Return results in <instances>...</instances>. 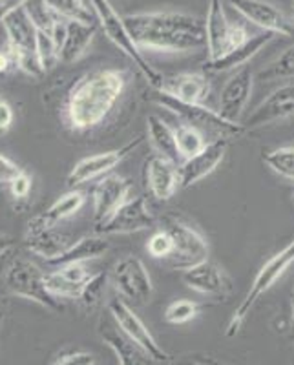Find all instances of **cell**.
<instances>
[{
	"label": "cell",
	"instance_id": "45",
	"mask_svg": "<svg viewBox=\"0 0 294 365\" xmlns=\"http://www.w3.org/2000/svg\"><path fill=\"white\" fill-rule=\"evenodd\" d=\"M9 66H11V53L0 50V73H6Z\"/></svg>",
	"mask_w": 294,
	"mask_h": 365
},
{
	"label": "cell",
	"instance_id": "33",
	"mask_svg": "<svg viewBox=\"0 0 294 365\" xmlns=\"http://www.w3.org/2000/svg\"><path fill=\"white\" fill-rule=\"evenodd\" d=\"M263 163L274 174L294 181V146H282L263 155Z\"/></svg>",
	"mask_w": 294,
	"mask_h": 365
},
{
	"label": "cell",
	"instance_id": "46",
	"mask_svg": "<svg viewBox=\"0 0 294 365\" xmlns=\"http://www.w3.org/2000/svg\"><path fill=\"white\" fill-rule=\"evenodd\" d=\"M290 319H293V325H294V285H293V292H290Z\"/></svg>",
	"mask_w": 294,
	"mask_h": 365
},
{
	"label": "cell",
	"instance_id": "29",
	"mask_svg": "<svg viewBox=\"0 0 294 365\" xmlns=\"http://www.w3.org/2000/svg\"><path fill=\"white\" fill-rule=\"evenodd\" d=\"M101 338L104 340V344L112 349L113 354L117 356L119 365H148L150 358L145 353H141L136 345L130 340H126L123 332H117L116 329L106 325V327H101Z\"/></svg>",
	"mask_w": 294,
	"mask_h": 365
},
{
	"label": "cell",
	"instance_id": "39",
	"mask_svg": "<svg viewBox=\"0 0 294 365\" xmlns=\"http://www.w3.org/2000/svg\"><path fill=\"white\" fill-rule=\"evenodd\" d=\"M51 365H96V356L86 351H71L55 358Z\"/></svg>",
	"mask_w": 294,
	"mask_h": 365
},
{
	"label": "cell",
	"instance_id": "1",
	"mask_svg": "<svg viewBox=\"0 0 294 365\" xmlns=\"http://www.w3.org/2000/svg\"><path fill=\"white\" fill-rule=\"evenodd\" d=\"M123 19L130 35L141 50L191 53L207 48L205 22L188 13H130Z\"/></svg>",
	"mask_w": 294,
	"mask_h": 365
},
{
	"label": "cell",
	"instance_id": "14",
	"mask_svg": "<svg viewBox=\"0 0 294 365\" xmlns=\"http://www.w3.org/2000/svg\"><path fill=\"white\" fill-rule=\"evenodd\" d=\"M230 6L254 26L261 28V31H270L280 37H293V21L283 15L276 6L269 4L265 0H228Z\"/></svg>",
	"mask_w": 294,
	"mask_h": 365
},
{
	"label": "cell",
	"instance_id": "30",
	"mask_svg": "<svg viewBox=\"0 0 294 365\" xmlns=\"http://www.w3.org/2000/svg\"><path fill=\"white\" fill-rule=\"evenodd\" d=\"M46 6L61 19L84 24H97V17L93 8H88L83 0H44Z\"/></svg>",
	"mask_w": 294,
	"mask_h": 365
},
{
	"label": "cell",
	"instance_id": "15",
	"mask_svg": "<svg viewBox=\"0 0 294 365\" xmlns=\"http://www.w3.org/2000/svg\"><path fill=\"white\" fill-rule=\"evenodd\" d=\"M228 146H230V139L227 135H221L212 143H207V146L194 158L185 159V163L179 166V187L188 188L211 175L225 159Z\"/></svg>",
	"mask_w": 294,
	"mask_h": 365
},
{
	"label": "cell",
	"instance_id": "36",
	"mask_svg": "<svg viewBox=\"0 0 294 365\" xmlns=\"http://www.w3.org/2000/svg\"><path fill=\"white\" fill-rule=\"evenodd\" d=\"M24 8L29 17H31V21H34V24L37 26V29H42L46 34H51L55 22L61 19L46 6L44 0H28V4Z\"/></svg>",
	"mask_w": 294,
	"mask_h": 365
},
{
	"label": "cell",
	"instance_id": "19",
	"mask_svg": "<svg viewBox=\"0 0 294 365\" xmlns=\"http://www.w3.org/2000/svg\"><path fill=\"white\" fill-rule=\"evenodd\" d=\"M146 188L159 201H168L174 197L179 187V166L163 155L156 154L145 163Z\"/></svg>",
	"mask_w": 294,
	"mask_h": 365
},
{
	"label": "cell",
	"instance_id": "42",
	"mask_svg": "<svg viewBox=\"0 0 294 365\" xmlns=\"http://www.w3.org/2000/svg\"><path fill=\"white\" fill-rule=\"evenodd\" d=\"M13 123V110L4 99H0V135L9 130Z\"/></svg>",
	"mask_w": 294,
	"mask_h": 365
},
{
	"label": "cell",
	"instance_id": "20",
	"mask_svg": "<svg viewBox=\"0 0 294 365\" xmlns=\"http://www.w3.org/2000/svg\"><path fill=\"white\" fill-rule=\"evenodd\" d=\"M90 276L84 263H70L46 274V289L59 299H79L81 291Z\"/></svg>",
	"mask_w": 294,
	"mask_h": 365
},
{
	"label": "cell",
	"instance_id": "13",
	"mask_svg": "<svg viewBox=\"0 0 294 365\" xmlns=\"http://www.w3.org/2000/svg\"><path fill=\"white\" fill-rule=\"evenodd\" d=\"M293 115L294 83H289L270 91L269 96L249 113V117L241 120V125L245 126V130H254L261 128V126L273 125V123H278V120L289 119Z\"/></svg>",
	"mask_w": 294,
	"mask_h": 365
},
{
	"label": "cell",
	"instance_id": "7",
	"mask_svg": "<svg viewBox=\"0 0 294 365\" xmlns=\"http://www.w3.org/2000/svg\"><path fill=\"white\" fill-rule=\"evenodd\" d=\"M156 96H153V103L161 106V108L168 110L174 115L181 117L187 125L196 126H211V128L221 130L225 133H230V135H240V133H245V126L241 123H232V120H227L223 115H221L218 110L207 108L205 104H192L185 103V101L176 99L172 93L165 90H153Z\"/></svg>",
	"mask_w": 294,
	"mask_h": 365
},
{
	"label": "cell",
	"instance_id": "2",
	"mask_svg": "<svg viewBox=\"0 0 294 365\" xmlns=\"http://www.w3.org/2000/svg\"><path fill=\"white\" fill-rule=\"evenodd\" d=\"M128 83V73L116 68L90 71L71 86L66 99V123L74 132L96 128L110 115Z\"/></svg>",
	"mask_w": 294,
	"mask_h": 365
},
{
	"label": "cell",
	"instance_id": "3",
	"mask_svg": "<svg viewBox=\"0 0 294 365\" xmlns=\"http://www.w3.org/2000/svg\"><path fill=\"white\" fill-rule=\"evenodd\" d=\"M90 4L93 11H96L97 22H99V26L106 34V37L113 42L116 48H119V51H123L132 61L133 66H137V70L141 71L146 83L153 90H161L163 84H165V77L146 61L143 50L136 44L133 37L130 35L128 28L125 24V19L116 11L112 2L110 0H90Z\"/></svg>",
	"mask_w": 294,
	"mask_h": 365
},
{
	"label": "cell",
	"instance_id": "35",
	"mask_svg": "<svg viewBox=\"0 0 294 365\" xmlns=\"http://www.w3.org/2000/svg\"><path fill=\"white\" fill-rule=\"evenodd\" d=\"M106 282H108V276L104 272L91 274L90 278L86 279V283H84L83 291H81V296H79L81 305L86 309L96 307L97 303L101 302V298H103Z\"/></svg>",
	"mask_w": 294,
	"mask_h": 365
},
{
	"label": "cell",
	"instance_id": "47",
	"mask_svg": "<svg viewBox=\"0 0 294 365\" xmlns=\"http://www.w3.org/2000/svg\"><path fill=\"white\" fill-rule=\"evenodd\" d=\"M2 322H4V312L0 311V325H2Z\"/></svg>",
	"mask_w": 294,
	"mask_h": 365
},
{
	"label": "cell",
	"instance_id": "50",
	"mask_svg": "<svg viewBox=\"0 0 294 365\" xmlns=\"http://www.w3.org/2000/svg\"><path fill=\"white\" fill-rule=\"evenodd\" d=\"M0 99H2V90H0Z\"/></svg>",
	"mask_w": 294,
	"mask_h": 365
},
{
	"label": "cell",
	"instance_id": "10",
	"mask_svg": "<svg viewBox=\"0 0 294 365\" xmlns=\"http://www.w3.org/2000/svg\"><path fill=\"white\" fill-rule=\"evenodd\" d=\"M156 223L153 212L150 210L145 197H128L104 223L96 225V234L99 236H119L148 230Z\"/></svg>",
	"mask_w": 294,
	"mask_h": 365
},
{
	"label": "cell",
	"instance_id": "22",
	"mask_svg": "<svg viewBox=\"0 0 294 365\" xmlns=\"http://www.w3.org/2000/svg\"><path fill=\"white\" fill-rule=\"evenodd\" d=\"M276 37L278 35L270 34V31H261V34L253 35V37L247 38L243 44L234 48V50H232L230 53L225 55V57L218 58V61H208V63L205 64V70L216 71V73H218V71H227L243 66L245 63H249L250 58L256 57V55L260 53L267 44H270Z\"/></svg>",
	"mask_w": 294,
	"mask_h": 365
},
{
	"label": "cell",
	"instance_id": "38",
	"mask_svg": "<svg viewBox=\"0 0 294 365\" xmlns=\"http://www.w3.org/2000/svg\"><path fill=\"white\" fill-rule=\"evenodd\" d=\"M146 250L153 259H163L166 262L172 252H174V241L170 237L166 230H159V232L152 234L150 240L146 241Z\"/></svg>",
	"mask_w": 294,
	"mask_h": 365
},
{
	"label": "cell",
	"instance_id": "23",
	"mask_svg": "<svg viewBox=\"0 0 294 365\" xmlns=\"http://www.w3.org/2000/svg\"><path fill=\"white\" fill-rule=\"evenodd\" d=\"M74 241L66 234L59 232L57 228H28L26 234V247L29 252L44 257L46 262H51L63 252L70 249Z\"/></svg>",
	"mask_w": 294,
	"mask_h": 365
},
{
	"label": "cell",
	"instance_id": "4",
	"mask_svg": "<svg viewBox=\"0 0 294 365\" xmlns=\"http://www.w3.org/2000/svg\"><path fill=\"white\" fill-rule=\"evenodd\" d=\"M290 265H294V237L293 241H289V243L280 250V252L270 256L269 259L260 267V270H258V274L254 276V282L250 283L249 291H247L245 298L241 299V303L238 305L236 311L232 312L230 319H228L227 324V329H225V336H236L238 332H240V329L243 327L247 316L250 314L253 307L256 305L258 299L273 289L274 283L282 278Z\"/></svg>",
	"mask_w": 294,
	"mask_h": 365
},
{
	"label": "cell",
	"instance_id": "37",
	"mask_svg": "<svg viewBox=\"0 0 294 365\" xmlns=\"http://www.w3.org/2000/svg\"><path fill=\"white\" fill-rule=\"evenodd\" d=\"M37 55L44 71H50L61 61L54 38H51L50 34L42 31V29H37Z\"/></svg>",
	"mask_w": 294,
	"mask_h": 365
},
{
	"label": "cell",
	"instance_id": "11",
	"mask_svg": "<svg viewBox=\"0 0 294 365\" xmlns=\"http://www.w3.org/2000/svg\"><path fill=\"white\" fill-rule=\"evenodd\" d=\"M165 230L174 241V252L166 259L168 267L187 270L208 257V243L191 225H185L181 221H168Z\"/></svg>",
	"mask_w": 294,
	"mask_h": 365
},
{
	"label": "cell",
	"instance_id": "8",
	"mask_svg": "<svg viewBox=\"0 0 294 365\" xmlns=\"http://www.w3.org/2000/svg\"><path fill=\"white\" fill-rule=\"evenodd\" d=\"M108 311L112 314L113 322L117 324L119 331L125 334L126 340L132 341L141 353H145L153 361H168L170 354L158 344L152 332L148 331L143 319L133 312L125 299L113 298L108 302Z\"/></svg>",
	"mask_w": 294,
	"mask_h": 365
},
{
	"label": "cell",
	"instance_id": "12",
	"mask_svg": "<svg viewBox=\"0 0 294 365\" xmlns=\"http://www.w3.org/2000/svg\"><path fill=\"white\" fill-rule=\"evenodd\" d=\"M141 143V137H137L132 143L121 146V148L117 150H110V152H103V154L90 155V158L81 159V161L71 168L70 174H68L66 185L70 188H75L79 187V185H83V182L91 181V179L106 175L108 172H112L117 165H121V163L125 161Z\"/></svg>",
	"mask_w": 294,
	"mask_h": 365
},
{
	"label": "cell",
	"instance_id": "44",
	"mask_svg": "<svg viewBox=\"0 0 294 365\" xmlns=\"http://www.w3.org/2000/svg\"><path fill=\"white\" fill-rule=\"evenodd\" d=\"M15 247V241L8 236H0V257L6 256Z\"/></svg>",
	"mask_w": 294,
	"mask_h": 365
},
{
	"label": "cell",
	"instance_id": "16",
	"mask_svg": "<svg viewBox=\"0 0 294 365\" xmlns=\"http://www.w3.org/2000/svg\"><path fill=\"white\" fill-rule=\"evenodd\" d=\"M253 84L254 75L249 68H241L236 73L232 75L230 79L225 83L220 93V106L218 112L232 123H241L247 104H249L250 96H253Z\"/></svg>",
	"mask_w": 294,
	"mask_h": 365
},
{
	"label": "cell",
	"instance_id": "24",
	"mask_svg": "<svg viewBox=\"0 0 294 365\" xmlns=\"http://www.w3.org/2000/svg\"><path fill=\"white\" fill-rule=\"evenodd\" d=\"M161 90L168 91L176 99L192 104H203L211 93V83L203 73H179L165 79Z\"/></svg>",
	"mask_w": 294,
	"mask_h": 365
},
{
	"label": "cell",
	"instance_id": "9",
	"mask_svg": "<svg viewBox=\"0 0 294 365\" xmlns=\"http://www.w3.org/2000/svg\"><path fill=\"white\" fill-rule=\"evenodd\" d=\"M112 282L121 298L133 305H146L153 294L150 272L136 256H125L113 265Z\"/></svg>",
	"mask_w": 294,
	"mask_h": 365
},
{
	"label": "cell",
	"instance_id": "43",
	"mask_svg": "<svg viewBox=\"0 0 294 365\" xmlns=\"http://www.w3.org/2000/svg\"><path fill=\"white\" fill-rule=\"evenodd\" d=\"M26 4H28V0H0V22L4 21L9 13L24 8Z\"/></svg>",
	"mask_w": 294,
	"mask_h": 365
},
{
	"label": "cell",
	"instance_id": "26",
	"mask_svg": "<svg viewBox=\"0 0 294 365\" xmlns=\"http://www.w3.org/2000/svg\"><path fill=\"white\" fill-rule=\"evenodd\" d=\"M97 34V24H84V22L66 21V38L63 42V48L59 51L61 63L71 64L77 63L81 57L88 51L93 37Z\"/></svg>",
	"mask_w": 294,
	"mask_h": 365
},
{
	"label": "cell",
	"instance_id": "27",
	"mask_svg": "<svg viewBox=\"0 0 294 365\" xmlns=\"http://www.w3.org/2000/svg\"><path fill=\"white\" fill-rule=\"evenodd\" d=\"M108 250H110V241H106V237L99 236V234H91V236H83L81 240L74 241L66 252L48 263L55 267L70 265V263H86L91 259H99Z\"/></svg>",
	"mask_w": 294,
	"mask_h": 365
},
{
	"label": "cell",
	"instance_id": "32",
	"mask_svg": "<svg viewBox=\"0 0 294 365\" xmlns=\"http://www.w3.org/2000/svg\"><path fill=\"white\" fill-rule=\"evenodd\" d=\"M176 141H178L179 158L191 159L207 146L201 130L192 125H181L176 130Z\"/></svg>",
	"mask_w": 294,
	"mask_h": 365
},
{
	"label": "cell",
	"instance_id": "18",
	"mask_svg": "<svg viewBox=\"0 0 294 365\" xmlns=\"http://www.w3.org/2000/svg\"><path fill=\"white\" fill-rule=\"evenodd\" d=\"M181 279L191 291L199 292V294L223 298L230 292V279H228L227 274L223 272L221 267L208 262V259L183 270Z\"/></svg>",
	"mask_w": 294,
	"mask_h": 365
},
{
	"label": "cell",
	"instance_id": "34",
	"mask_svg": "<svg viewBox=\"0 0 294 365\" xmlns=\"http://www.w3.org/2000/svg\"><path fill=\"white\" fill-rule=\"evenodd\" d=\"M199 309L201 307H199L198 303L191 302V299H174L165 309V322L170 325L187 324V322L196 318Z\"/></svg>",
	"mask_w": 294,
	"mask_h": 365
},
{
	"label": "cell",
	"instance_id": "21",
	"mask_svg": "<svg viewBox=\"0 0 294 365\" xmlns=\"http://www.w3.org/2000/svg\"><path fill=\"white\" fill-rule=\"evenodd\" d=\"M9 42V53H37V26L34 24L26 8L9 13L2 21Z\"/></svg>",
	"mask_w": 294,
	"mask_h": 365
},
{
	"label": "cell",
	"instance_id": "48",
	"mask_svg": "<svg viewBox=\"0 0 294 365\" xmlns=\"http://www.w3.org/2000/svg\"><path fill=\"white\" fill-rule=\"evenodd\" d=\"M290 21H293V24H294V0H293V19H290Z\"/></svg>",
	"mask_w": 294,
	"mask_h": 365
},
{
	"label": "cell",
	"instance_id": "17",
	"mask_svg": "<svg viewBox=\"0 0 294 365\" xmlns=\"http://www.w3.org/2000/svg\"><path fill=\"white\" fill-rule=\"evenodd\" d=\"M130 182L117 174H108L93 188V223L101 225L130 197Z\"/></svg>",
	"mask_w": 294,
	"mask_h": 365
},
{
	"label": "cell",
	"instance_id": "28",
	"mask_svg": "<svg viewBox=\"0 0 294 365\" xmlns=\"http://www.w3.org/2000/svg\"><path fill=\"white\" fill-rule=\"evenodd\" d=\"M146 133H148V141L153 146V150L163 158L170 161L178 163L179 150L178 141H176V130L170 128L168 123L161 119L159 115L146 117Z\"/></svg>",
	"mask_w": 294,
	"mask_h": 365
},
{
	"label": "cell",
	"instance_id": "25",
	"mask_svg": "<svg viewBox=\"0 0 294 365\" xmlns=\"http://www.w3.org/2000/svg\"><path fill=\"white\" fill-rule=\"evenodd\" d=\"M86 203L83 192L71 190L68 194L61 195L55 203L50 205V208H46L42 214L35 216L34 220L28 223V228H51L57 227V223L68 220V217L75 216L81 208Z\"/></svg>",
	"mask_w": 294,
	"mask_h": 365
},
{
	"label": "cell",
	"instance_id": "6",
	"mask_svg": "<svg viewBox=\"0 0 294 365\" xmlns=\"http://www.w3.org/2000/svg\"><path fill=\"white\" fill-rule=\"evenodd\" d=\"M205 34H207L208 61H218L225 57L250 37L245 26L232 22L227 17L221 0H208Z\"/></svg>",
	"mask_w": 294,
	"mask_h": 365
},
{
	"label": "cell",
	"instance_id": "31",
	"mask_svg": "<svg viewBox=\"0 0 294 365\" xmlns=\"http://www.w3.org/2000/svg\"><path fill=\"white\" fill-rule=\"evenodd\" d=\"M260 81H285L294 79V44L285 48L282 53L274 57L263 70L258 71Z\"/></svg>",
	"mask_w": 294,
	"mask_h": 365
},
{
	"label": "cell",
	"instance_id": "49",
	"mask_svg": "<svg viewBox=\"0 0 294 365\" xmlns=\"http://www.w3.org/2000/svg\"><path fill=\"white\" fill-rule=\"evenodd\" d=\"M290 195H293V200H294V188H293V190H290Z\"/></svg>",
	"mask_w": 294,
	"mask_h": 365
},
{
	"label": "cell",
	"instance_id": "41",
	"mask_svg": "<svg viewBox=\"0 0 294 365\" xmlns=\"http://www.w3.org/2000/svg\"><path fill=\"white\" fill-rule=\"evenodd\" d=\"M21 172H22V168H19V166L15 165L11 159L6 158V155L0 152V185H2V182L9 185V182L17 178Z\"/></svg>",
	"mask_w": 294,
	"mask_h": 365
},
{
	"label": "cell",
	"instance_id": "5",
	"mask_svg": "<svg viewBox=\"0 0 294 365\" xmlns=\"http://www.w3.org/2000/svg\"><path fill=\"white\" fill-rule=\"evenodd\" d=\"M46 274L28 257L17 256L4 272V289L13 296L35 302L50 311L61 312L63 303L46 289Z\"/></svg>",
	"mask_w": 294,
	"mask_h": 365
},
{
	"label": "cell",
	"instance_id": "40",
	"mask_svg": "<svg viewBox=\"0 0 294 365\" xmlns=\"http://www.w3.org/2000/svg\"><path fill=\"white\" fill-rule=\"evenodd\" d=\"M31 182H34V179L29 178L28 172L22 170L17 178L9 182V190H11L13 197L15 200H26L29 192H31Z\"/></svg>",
	"mask_w": 294,
	"mask_h": 365
}]
</instances>
